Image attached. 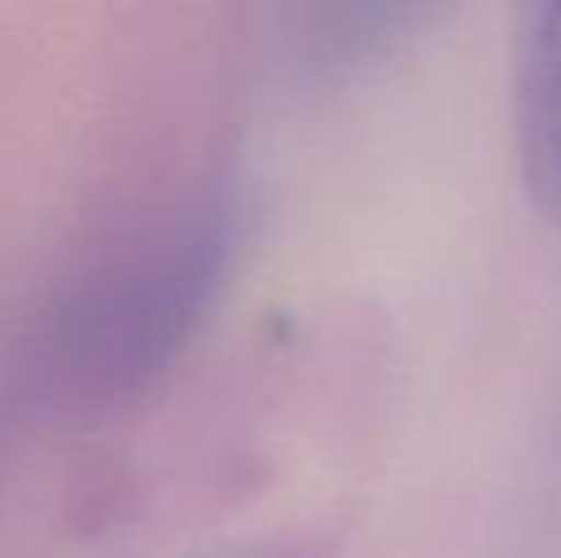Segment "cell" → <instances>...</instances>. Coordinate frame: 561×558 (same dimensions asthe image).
I'll return each mask as SVG.
<instances>
[{"mask_svg":"<svg viewBox=\"0 0 561 558\" xmlns=\"http://www.w3.org/2000/svg\"><path fill=\"white\" fill-rule=\"evenodd\" d=\"M244 203L195 172L118 210L54 280L35 329L46 398L104 413L149 390L203 329L241 241Z\"/></svg>","mask_w":561,"mask_h":558,"instance_id":"6da1fadb","label":"cell"},{"mask_svg":"<svg viewBox=\"0 0 561 558\" xmlns=\"http://www.w3.org/2000/svg\"><path fill=\"white\" fill-rule=\"evenodd\" d=\"M516 135L535 203L561 210V0L535 8L519 31Z\"/></svg>","mask_w":561,"mask_h":558,"instance_id":"7a4b0ae2","label":"cell"},{"mask_svg":"<svg viewBox=\"0 0 561 558\" xmlns=\"http://www.w3.org/2000/svg\"><path fill=\"white\" fill-rule=\"evenodd\" d=\"M210 558H318V547L302 544V539H249V544H233L226 551H215Z\"/></svg>","mask_w":561,"mask_h":558,"instance_id":"3957f363","label":"cell"}]
</instances>
